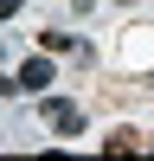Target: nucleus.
Segmentation results:
<instances>
[{
  "instance_id": "obj_1",
  "label": "nucleus",
  "mask_w": 154,
  "mask_h": 161,
  "mask_svg": "<svg viewBox=\"0 0 154 161\" xmlns=\"http://www.w3.org/2000/svg\"><path fill=\"white\" fill-rule=\"evenodd\" d=\"M38 116H45L58 136H84V110H77L71 97H38Z\"/></svg>"
},
{
  "instance_id": "obj_4",
  "label": "nucleus",
  "mask_w": 154,
  "mask_h": 161,
  "mask_svg": "<svg viewBox=\"0 0 154 161\" xmlns=\"http://www.w3.org/2000/svg\"><path fill=\"white\" fill-rule=\"evenodd\" d=\"M128 148H141V136H135V129H122V136H109V142H103V155H128Z\"/></svg>"
},
{
  "instance_id": "obj_5",
  "label": "nucleus",
  "mask_w": 154,
  "mask_h": 161,
  "mask_svg": "<svg viewBox=\"0 0 154 161\" xmlns=\"http://www.w3.org/2000/svg\"><path fill=\"white\" fill-rule=\"evenodd\" d=\"M26 7V0H0V19H13V13H19Z\"/></svg>"
},
{
  "instance_id": "obj_2",
  "label": "nucleus",
  "mask_w": 154,
  "mask_h": 161,
  "mask_svg": "<svg viewBox=\"0 0 154 161\" xmlns=\"http://www.w3.org/2000/svg\"><path fill=\"white\" fill-rule=\"evenodd\" d=\"M38 45H45V52H77V58L90 64V45H84L77 32H58V26H51V32H38Z\"/></svg>"
},
{
  "instance_id": "obj_3",
  "label": "nucleus",
  "mask_w": 154,
  "mask_h": 161,
  "mask_svg": "<svg viewBox=\"0 0 154 161\" xmlns=\"http://www.w3.org/2000/svg\"><path fill=\"white\" fill-rule=\"evenodd\" d=\"M51 77H58V71H51V58H26V64H19V90H45Z\"/></svg>"
}]
</instances>
